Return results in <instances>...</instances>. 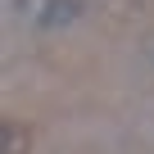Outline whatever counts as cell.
<instances>
[{"label":"cell","mask_w":154,"mask_h":154,"mask_svg":"<svg viewBox=\"0 0 154 154\" xmlns=\"http://www.w3.org/2000/svg\"><path fill=\"white\" fill-rule=\"evenodd\" d=\"M77 9H82V5H77V0H45V9H41V27L45 32H54V27H68L72 18H77Z\"/></svg>","instance_id":"cell-1"},{"label":"cell","mask_w":154,"mask_h":154,"mask_svg":"<svg viewBox=\"0 0 154 154\" xmlns=\"http://www.w3.org/2000/svg\"><path fill=\"white\" fill-rule=\"evenodd\" d=\"M0 136H5V149H0V154H23L32 145V136H27V127L18 118H5V122H0Z\"/></svg>","instance_id":"cell-2"}]
</instances>
